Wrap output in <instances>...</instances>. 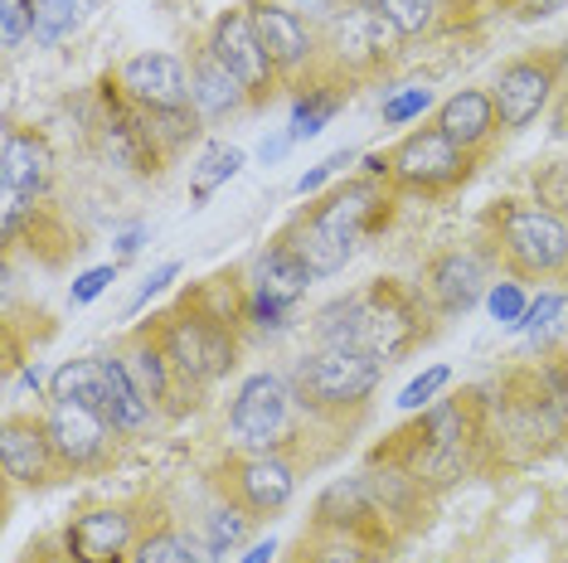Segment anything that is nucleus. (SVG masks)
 <instances>
[{
    "label": "nucleus",
    "instance_id": "7",
    "mask_svg": "<svg viewBox=\"0 0 568 563\" xmlns=\"http://www.w3.org/2000/svg\"><path fill=\"white\" fill-rule=\"evenodd\" d=\"M171 360L185 379H219L234 365V340L214 321H175L171 330Z\"/></svg>",
    "mask_w": 568,
    "mask_h": 563
},
{
    "label": "nucleus",
    "instance_id": "30",
    "mask_svg": "<svg viewBox=\"0 0 568 563\" xmlns=\"http://www.w3.org/2000/svg\"><path fill=\"white\" fill-rule=\"evenodd\" d=\"M418 438H428L437 452H452L457 447V438H462V413L452 403H443V408H433L428 418H423V432Z\"/></svg>",
    "mask_w": 568,
    "mask_h": 563
},
{
    "label": "nucleus",
    "instance_id": "5",
    "mask_svg": "<svg viewBox=\"0 0 568 563\" xmlns=\"http://www.w3.org/2000/svg\"><path fill=\"white\" fill-rule=\"evenodd\" d=\"M122 88L151 112H180L195 98V83L185 79V63L171 54H136L122 69Z\"/></svg>",
    "mask_w": 568,
    "mask_h": 563
},
{
    "label": "nucleus",
    "instance_id": "38",
    "mask_svg": "<svg viewBox=\"0 0 568 563\" xmlns=\"http://www.w3.org/2000/svg\"><path fill=\"white\" fill-rule=\"evenodd\" d=\"M30 30V0H6V49H16Z\"/></svg>",
    "mask_w": 568,
    "mask_h": 563
},
{
    "label": "nucleus",
    "instance_id": "18",
    "mask_svg": "<svg viewBox=\"0 0 568 563\" xmlns=\"http://www.w3.org/2000/svg\"><path fill=\"white\" fill-rule=\"evenodd\" d=\"M49 432H40L34 422H10L0 438V462L16 481H40L49 471Z\"/></svg>",
    "mask_w": 568,
    "mask_h": 563
},
{
    "label": "nucleus",
    "instance_id": "44",
    "mask_svg": "<svg viewBox=\"0 0 568 563\" xmlns=\"http://www.w3.org/2000/svg\"><path fill=\"white\" fill-rule=\"evenodd\" d=\"M559 6H564V0H520V16H529V20H535V16H554Z\"/></svg>",
    "mask_w": 568,
    "mask_h": 563
},
{
    "label": "nucleus",
    "instance_id": "32",
    "mask_svg": "<svg viewBox=\"0 0 568 563\" xmlns=\"http://www.w3.org/2000/svg\"><path fill=\"white\" fill-rule=\"evenodd\" d=\"M539 209L549 214H568V161L564 165H549L545 175H539Z\"/></svg>",
    "mask_w": 568,
    "mask_h": 563
},
{
    "label": "nucleus",
    "instance_id": "33",
    "mask_svg": "<svg viewBox=\"0 0 568 563\" xmlns=\"http://www.w3.org/2000/svg\"><path fill=\"white\" fill-rule=\"evenodd\" d=\"M136 563H195V559H190V544L180 540V534H151V540L141 544Z\"/></svg>",
    "mask_w": 568,
    "mask_h": 563
},
{
    "label": "nucleus",
    "instance_id": "40",
    "mask_svg": "<svg viewBox=\"0 0 568 563\" xmlns=\"http://www.w3.org/2000/svg\"><path fill=\"white\" fill-rule=\"evenodd\" d=\"M118 277L112 267H93V273H83L79 277V287H73V306H83V301H93L98 291H108V282Z\"/></svg>",
    "mask_w": 568,
    "mask_h": 563
},
{
    "label": "nucleus",
    "instance_id": "42",
    "mask_svg": "<svg viewBox=\"0 0 568 563\" xmlns=\"http://www.w3.org/2000/svg\"><path fill=\"white\" fill-rule=\"evenodd\" d=\"M341 165H351V156H345V151H341V156H331V161H321L316 171H306L302 181H296V190H302V195H306V190H316L321 181H326V175H335V171H341Z\"/></svg>",
    "mask_w": 568,
    "mask_h": 563
},
{
    "label": "nucleus",
    "instance_id": "21",
    "mask_svg": "<svg viewBox=\"0 0 568 563\" xmlns=\"http://www.w3.org/2000/svg\"><path fill=\"white\" fill-rule=\"evenodd\" d=\"M243 495H248V505L253 510H282L292 501V471L282 467V462H273V457H257V462H248L243 467Z\"/></svg>",
    "mask_w": 568,
    "mask_h": 563
},
{
    "label": "nucleus",
    "instance_id": "47",
    "mask_svg": "<svg viewBox=\"0 0 568 563\" xmlns=\"http://www.w3.org/2000/svg\"><path fill=\"white\" fill-rule=\"evenodd\" d=\"M287 141H292V136H273V141H263V161H277L282 151H287Z\"/></svg>",
    "mask_w": 568,
    "mask_h": 563
},
{
    "label": "nucleus",
    "instance_id": "28",
    "mask_svg": "<svg viewBox=\"0 0 568 563\" xmlns=\"http://www.w3.org/2000/svg\"><path fill=\"white\" fill-rule=\"evenodd\" d=\"M374 6L384 10V20H389L398 34H418V30L433 24L437 0H374Z\"/></svg>",
    "mask_w": 568,
    "mask_h": 563
},
{
    "label": "nucleus",
    "instance_id": "4",
    "mask_svg": "<svg viewBox=\"0 0 568 563\" xmlns=\"http://www.w3.org/2000/svg\"><path fill=\"white\" fill-rule=\"evenodd\" d=\"M234 428L248 447H277L292 432V393L277 375H253L234 399Z\"/></svg>",
    "mask_w": 568,
    "mask_h": 563
},
{
    "label": "nucleus",
    "instance_id": "6",
    "mask_svg": "<svg viewBox=\"0 0 568 563\" xmlns=\"http://www.w3.org/2000/svg\"><path fill=\"white\" fill-rule=\"evenodd\" d=\"M210 54L224 63L234 79L248 88H263L267 79H273V59H267V49L263 40H257V30H253V16L248 10H229L224 20L214 24V40H210Z\"/></svg>",
    "mask_w": 568,
    "mask_h": 563
},
{
    "label": "nucleus",
    "instance_id": "45",
    "mask_svg": "<svg viewBox=\"0 0 568 563\" xmlns=\"http://www.w3.org/2000/svg\"><path fill=\"white\" fill-rule=\"evenodd\" d=\"M316 563H369L365 554H355V549H326Z\"/></svg>",
    "mask_w": 568,
    "mask_h": 563
},
{
    "label": "nucleus",
    "instance_id": "23",
    "mask_svg": "<svg viewBox=\"0 0 568 563\" xmlns=\"http://www.w3.org/2000/svg\"><path fill=\"white\" fill-rule=\"evenodd\" d=\"M239 165H243V151H239V146H210V151L200 156L195 171H190V195L204 204L224 181H234Z\"/></svg>",
    "mask_w": 568,
    "mask_h": 563
},
{
    "label": "nucleus",
    "instance_id": "13",
    "mask_svg": "<svg viewBox=\"0 0 568 563\" xmlns=\"http://www.w3.org/2000/svg\"><path fill=\"white\" fill-rule=\"evenodd\" d=\"M481 287H486V267L471 258V253H447V258L433 263V297L443 311H471L481 301Z\"/></svg>",
    "mask_w": 568,
    "mask_h": 563
},
{
    "label": "nucleus",
    "instance_id": "41",
    "mask_svg": "<svg viewBox=\"0 0 568 563\" xmlns=\"http://www.w3.org/2000/svg\"><path fill=\"white\" fill-rule=\"evenodd\" d=\"M253 321L263 330H282V326H287V306L267 301V297H253Z\"/></svg>",
    "mask_w": 568,
    "mask_h": 563
},
{
    "label": "nucleus",
    "instance_id": "31",
    "mask_svg": "<svg viewBox=\"0 0 568 563\" xmlns=\"http://www.w3.org/2000/svg\"><path fill=\"white\" fill-rule=\"evenodd\" d=\"M248 540V515H239V510H214L210 515V544L219 554H234V549Z\"/></svg>",
    "mask_w": 568,
    "mask_h": 563
},
{
    "label": "nucleus",
    "instance_id": "37",
    "mask_svg": "<svg viewBox=\"0 0 568 563\" xmlns=\"http://www.w3.org/2000/svg\"><path fill=\"white\" fill-rule=\"evenodd\" d=\"M545 383H549V413L568 428V365H554L545 375Z\"/></svg>",
    "mask_w": 568,
    "mask_h": 563
},
{
    "label": "nucleus",
    "instance_id": "35",
    "mask_svg": "<svg viewBox=\"0 0 568 563\" xmlns=\"http://www.w3.org/2000/svg\"><path fill=\"white\" fill-rule=\"evenodd\" d=\"M452 375H447V365H437V369H428V375H423V379H413L408 383V389L404 393H398V408H423V403H428L433 399V393L437 389H443V383H447Z\"/></svg>",
    "mask_w": 568,
    "mask_h": 563
},
{
    "label": "nucleus",
    "instance_id": "26",
    "mask_svg": "<svg viewBox=\"0 0 568 563\" xmlns=\"http://www.w3.org/2000/svg\"><path fill=\"white\" fill-rule=\"evenodd\" d=\"M359 515H369V485L365 481H335L321 495V520L326 524H351Z\"/></svg>",
    "mask_w": 568,
    "mask_h": 563
},
{
    "label": "nucleus",
    "instance_id": "3",
    "mask_svg": "<svg viewBox=\"0 0 568 563\" xmlns=\"http://www.w3.org/2000/svg\"><path fill=\"white\" fill-rule=\"evenodd\" d=\"M506 253L529 277H549L568 267V224L549 209H510L506 214Z\"/></svg>",
    "mask_w": 568,
    "mask_h": 563
},
{
    "label": "nucleus",
    "instance_id": "14",
    "mask_svg": "<svg viewBox=\"0 0 568 563\" xmlns=\"http://www.w3.org/2000/svg\"><path fill=\"white\" fill-rule=\"evenodd\" d=\"M253 30H257V40H263L267 59L282 63V69H292V63H302L306 54H312V34H306V24L282 6H257Z\"/></svg>",
    "mask_w": 568,
    "mask_h": 563
},
{
    "label": "nucleus",
    "instance_id": "27",
    "mask_svg": "<svg viewBox=\"0 0 568 563\" xmlns=\"http://www.w3.org/2000/svg\"><path fill=\"white\" fill-rule=\"evenodd\" d=\"M126 365V375H132V383L141 389V399H161L165 393V360L156 350H151V345H141V350H132V360H122Z\"/></svg>",
    "mask_w": 568,
    "mask_h": 563
},
{
    "label": "nucleus",
    "instance_id": "20",
    "mask_svg": "<svg viewBox=\"0 0 568 563\" xmlns=\"http://www.w3.org/2000/svg\"><path fill=\"white\" fill-rule=\"evenodd\" d=\"M369 209H374V190L369 185H345L341 195H331L326 204H321L312 219L321 228H331V234H341L345 243H359V234H365V224H369Z\"/></svg>",
    "mask_w": 568,
    "mask_h": 563
},
{
    "label": "nucleus",
    "instance_id": "39",
    "mask_svg": "<svg viewBox=\"0 0 568 563\" xmlns=\"http://www.w3.org/2000/svg\"><path fill=\"white\" fill-rule=\"evenodd\" d=\"M428 102H433V93H428V88H413V93L394 98L389 108H384V117H389V122H408L413 112H423V108H428Z\"/></svg>",
    "mask_w": 568,
    "mask_h": 563
},
{
    "label": "nucleus",
    "instance_id": "24",
    "mask_svg": "<svg viewBox=\"0 0 568 563\" xmlns=\"http://www.w3.org/2000/svg\"><path fill=\"white\" fill-rule=\"evenodd\" d=\"M151 418V403L141 399V389L126 375V365H112V403H108V422L112 428H141Z\"/></svg>",
    "mask_w": 568,
    "mask_h": 563
},
{
    "label": "nucleus",
    "instance_id": "48",
    "mask_svg": "<svg viewBox=\"0 0 568 563\" xmlns=\"http://www.w3.org/2000/svg\"><path fill=\"white\" fill-rule=\"evenodd\" d=\"M267 559H273V540H267V544H257V549H253V554L243 559V563H267Z\"/></svg>",
    "mask_w": 568,
    "mask_h": 563
},
{
    "label": "nucleus",
    "instance_id": "19",
    "mask_svg": "<svg viewBox=\"0 0 568 563\" xmlns=\"http://www.w3.org/2000/svg\"><path fill=\"white\" fill-rule=\"evenodd\" d=\"M243 98H248V88H243L214 54H204L200 69H195V102H200L204 117H229V112L243 108Z\"/></svg>",
    "mask_w": 568,
    "mask_h": 563
},
{
    "label": "nucleus",
    "instance_id": "2",
    "mask_svg": "<svg viewBox=\"0 0 568 563\" xmlns=\"http://www.w3.org/2000/svg\"><path fill=\"white\" fill-rule=\"evenodd\" d=\"M379 383V360L345 345H321L312 360L296 365V389L312 403H359Z\"/></svg>",
    "mask_w": 568,
    "mask_h": 563
},
{
    "label": "nucleus",
    "instance_id": "29",
    "mask_svg": "<svg viewBox=\"0 0 568 563\" xmlns=\"http://www.w3.org/2000/svg\"><path fill=\"white\" fill-rule=\"evenodd\" d=\"M335 108H341V98L335 93H321V98H312V102H302L296 108V117H292V141H306V136H316L321 126H326L331 117H335Z\"/></svg>",
    "mask_w": 568,
    "mask_h": 563
},
{
    "label": "nucleus",
    "instance_id": "1",
    "mask_svg": "<svg viewBox=\"0 0 568 563\" xmlns=\"http://www.w3.org/2000/svg\"><path fill=\"white\" fill-rule=\"evenodd\" d=\"M316 330L326 345H345V350H365L374 360H384V355H398L408 345L413 311L394 287H374L365 297L331 301L326 311H321Z\"/></svg>",
    "mask_w": 568,
    "mask_h": 563
},
{
    "label": "nucleus",
    "instance_id": "43",
    "mask_svg": "<svg viewBox=\"0 0 568 563\" xmlns=\"http://www.w3.org/2000/svg\"><path fill=\"white\" fill-rule=\"evenodd\" d=\"M175 273H180V267H175V263H165V267H161V273H156V277H151V282H146V287H141V291H136V301H132V311H136V306H146L151 297H156V291H161V287H165V282H171Z\"/></svg>",
    "mask_w": 568,
    "mask_h": 563
},
{
    "label": "nucleus",
    "instance_id": "34",
    "mask_svg": "<svg viewBox=\"0 0 568 563\" xmlns=\"http://www.w3.org/2000/svg\"><path fill=\"white\" fill-rule=\"evenodd\" d=\"M490 316H496L500 326H520L525 321V297L515 282H500L496 291H490Z\"/></svg>",
    "mask_w": 568,
    "mask_h": 563
},
{
    "label": "nucleus",
    "instance_id": "22",
    "mask_svg": "<svg viewBox=\"0 0 568 563\" xmlns=\"http://www.w3.org/2000/svg\"><path fill=\"white\" fill-rule=\"evenodd\" d=\"M292 248L302 253V263L312 267L316 277H331V273H341V267L351 263L355 243H345L341 234H331V228H321L316 219H306V224H302V234H296V243H292Z\"/></svg>",
    "mask_w": 568,
    "mask_h": 563
},
{
    "label": "nucleus",
    "instance_id": "12",
    "mask_svg": "<svg viewBox=\"0 0 568 563\" xmlns=\"http://www.w3.org/2000/svg\"><path fill=\"white\" fill-rule=\"evenodd\" d=\"M126 540H132V524L118 510H98V515H83L69 530V549L79 563H118Z\"/></svg>",
    "mask_w": 568,
    "mask_h": 563
},
{
    "label": "nucleus",
    "instance_id": "49",
    "mask_svg": "<svg viewBox=\"0 0 568 563\" xmlns=\"http://www.w3.org/2000/svg\"><path fill=\"white\" fill-rule=\"evenodd\" d=\"M79 6H98V0H79Z\"/></svg>",
    "mask_w": 568,
    "mask_h": 563
},
{
    "label": "nucleus",
    "instance_id": "46",
    "mask_svg": "<svg viewBox=\"0 0 568 563\" xmlns=\"http://www.w3.org/2000/svg\"><path fill=\"white\" fill-rule=\"evenodd\" d=\"M136 248H141V228H126V234L118 238V253H122V258H132Z\"/></svg>",
    "mask_w": 568,
    "mask_h": 563
},
{
    "label": "nucleus",
    "instance_id": "8",
    "mask_svg": "<svg viewBox=\"0 0 568 563\" xmlns=\"http://www.w3.org/2000/svg\"><path fill=\"white\" fill-rule=\"evenodd\" d=\"M389 165H394L398 181L433 190V185H447L452 175H457L462 156H457V146H452L443 132H413L404 146L389 156Z\"/></svg>",
    "mask_w": 568,
    "mask_h": 563
},
{
    "label": "nucleus",
    "instance_id": "25",
    "mask_svg": "<svg viewBox=\"0 0 568 563\" xmlns=\"http://www.w3.org/2000/svg\"><path fill=\"white\" fill-rule=\"evenodd\" d=\"M79 24V0H30V34L40 44H59Z\"/></svg>",
    "mask_w": 568,
    "mask_h": 563
},
{
    "label": "nucleus",
    "instance_id": "9",
    "mask_svg": "<svg viewBox=\"0 0 568 563\" xmlns=\"http://www.w3.org/2000/svg\"><path fill=\"white\" fill-rule=\"evenodd\" d=\"M549 88H554V69L549 63H510L506 73H500V83H496V112H500V122L506 126H525V122H535L539 117V108L549 102Z\"/></svg>",
    "mask_w": 568,
    "mask_h": 563
},
{
    "label": "nucleus",
    "instance_id": "36",
    "mask_svg": "<svg viewBox=\"0 0 568 563\" xmlns=\"http://www.w3.org/2000/svg\"><path fill=\"white\" fill-rule=\"evenodd\" d=\"M559 311H564V297H539V301L525 311V321H520V326L539 340V336H545V330L554 326V316H559Z\"/></svg>",
    "mask_w": 568,
    "mask_h": 563
},
{
    "label": "nucleus",
    "instance_id": "10",
    "mask_svg": "<svg viewBox=\"0 0 568 563\" xmlns=\"http://www.w3.org/2000/svg\"><path fill=\"white\" fill-rule=\"evenodd\" d=\"M49 442L63 462H93L102 452V438H108V418L98 408H83V403H54L49 413Z\"/></svg>",
    "mask_w": 568,
    "mask_h": 563
},
{
    "label": "nucleus",
    "instance_id": "16",
    "mask_svg": "<svg viewBox=\"0 0 568 563\" xmlns=\"http://www.w3.org/2000/svg\"><path fill=\"white\" fill-rule=\"evenodd\" d=\"M490 122H496V102L486 93H457V98L443 102V112H437V132H443L457 151L476 146V141L490 132Z\"/></svg>",
    "mask_w": 568,
    "mask_h": 563
},
{
    "label": "nucleus",
    "instance_id": "15",
    "mask_svg": "<svg viewBox=\"0 0 568 563\" xmlns=\"http://www.w3.org/2000/svg\"><path fill=\"white\" fill-rule=\"evenodd\" d=\"M54 403H83L108 418L112 403V365L108 360H73L54 375Z\"/></svg>",
    "mask_w": 568,
    "mask_h": 563
},
{
    "label": "nucleus",
    "instance_id": "17",
    "mask_svg": "<svg viewBox=\"0 0 568 563\" xmlns=\"http://www.w3.org/2000/svg\"><path fill=\"white\" fill-rule=\"evenodd\" d=\"M312 277H316V273L302 263V253H296L292 243H282V248H273V253L263 258V267H257V297L292 306L306 287H312Z\"/></svg>",
    "mask_w": 568,
    "mask_h": 563
},
{
    "label": "nucleus",
    "instance_id": "11",
    "mask_svg": "<svg viewBox=\"0 0 568 563\" xmlns=\"http://www.w3.org/2000/svg\"><path fill=\"white\" fill-rule=\"evenodd\" d=\"M49 175H54V156H49L44 141L10 132L6 151H0V185L16 190V195H24V199H34V195H44Z\"/></svg>",
    "mask_w": 568,
    "mask_h": 563
}]
</instances>
